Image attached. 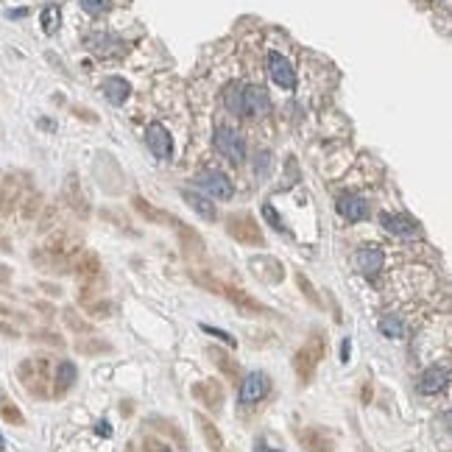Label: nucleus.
I'll list each match as a JSON object with an SVG mask.
<instances>
[{"label": "nucleus", "mask_w": 452, "mask_h": 452, "mask_svg": "<svg viewBox=\"0 0 452 452\" xmlns=\"http://www.w3.org/2000/svg\"><path fill=\"white\" fill-rule=\"evenodd\" d=\"M321 358H324V338H321V335H313V338L296 352V358H293V369H296V374H299L302 383H307V380L316 374Z\"/></svg>", "instance_id": "nucleus-1"}, {"label": "nucleus", "mask_w": 452, "mask_h": 452, "mask_svg": "<svg viewBox=\"0 0 452 452\" xmlns=\"http://www.w3.org/2000/svg\"><path fill=\"white\" fill-rule=\"evenodd\" d=\"M271 394V377L265 372H248L240 383V405H257Z\"/></svg>", "instance_id": "nucleus-2"}, {"label": "nucleus", "mask_w": 452, "mask_h": 452, "mask_svg": "<svg viewBox=\"0 0 452 452\" xmlns=\"http://www.w3.org/2000/svg\"><path fill=\"white\" fill-rule=\"evenodd\" d=\"M216 148L234 165H240L246 160V140L232 126H218L216 129Z\"/></svg>", "instance_id": "nucleus-3"}, {"label": "nucleus", "mask_w": 452, "mask_h": 452, "mask_svg": "<svg viewBox=\"0 0 452 452\" xmlns=\"http://www.w3.org/2000/svg\"><path fill=\"white\" fill-rule=\"evenodd\" d=\"M447 386H450V366H444V363L425 369L422 377H419V391L425 397H436V394L447 391Z\"/></svg>", "instance_id": "nucleus-4"}, {"label": "nucleus", "mask_w": 452, "mask_h": 452, "mask_svg": "<svg viewBox=\"0 0 452 452\" xmlns=\"http://www.w3.org/2000/svg\"><path fill=\"white\" fill-rule=\"evenodd\" d=\"M196 185H199L207 196H216V199H221V202H229L232 193H234L232 182L226 179L221 171H204V174L196 179Z\"/></svg>", "instance_id": "nucleus-5"}, {"label": "nucleus", "mask_w": 452, "mask_h": 452, "mask_svg": "<svg viewBox=\"0 0 452 452\" xmlns=\"http://www.w3.org/2000/svg\"><path fill=\"white\" fill-rule=\"evenodd\" d=\"M268 73H271V78H274L276 87H282V90H293V87H296L293 64H290L285 56L271 53V56H268Z\"/></svg>", "instance_id": "nucleus-6"}, {"label": "nucleus", "mask_w": 452, "mask_h": 452, "mask_svg": "<svg viewBox=\"0 0 452 452\" xmlns=\"http://www.w3.org/2000/svg\"><path fill=\"white\" fill-rule=\"evenodd\" d=\"M271 109V101H268V92L262 87H243V118H257V115H265Z\"/></svg>", "instance_id": "nucleus-7"}, {"label": "nucleus", "mask_w": 452, "mask_h": 452, "mask_svg": "<svg viewBox=\"0 0 452 452\" xmlns=\"http://www.w3.org/2000/svg\"><path fill=\"white\" fill-rule=\"evenodd\" d=\"M146 143H148L151 154H154V157H160V160H168V157L174 154L171 134H168V129H165L162 123H151V126H148V132H146Z\"/></svg>", "instance_id": "nucleus-8"}, {"label": "nucleus", "mask_w": 452, "mask_h": 452, "mask_svg": "<svg viewBox=\"0 0 452 452\" xmlns=\"http://www.w3.org/2000/svg\"><path fill=\"white\" fill-rule=\"evenodd\" d=\"M380 226L388 232V234H394V237H416L419 234V226L414 224L408 216H400V213H386V216H380Z\"/></svg>", "instance_id": "nucleus-9"}, {"label": "nucleus", "mask_w": 452, "mask_h": 452, "mask_svg": "<svg viewBox=\"0 0 452 452\" xmlns=\"http://www.w3.org/2000/svg\"><path fill=\"white\" fill-rule=\"evenodd\" d=\"M338 213H341L346 221H360V218H366V216H369V202H366L363 196H352V193H346V196H341V199H338Z\"/></svg>", "instance_id": "nucleus-10"}, {"label": "nucleus", "mask_w": 452, "mask_h": 452, "mask_svg": "<svg viewBox=\"0 0 452 452\" xmlns=\"http://www.w3.org/2000/svg\"><path fill=\"white\" fill-rule=\"evenodd\" d=\"M299 439H302V447L310 452H332V447H335L332 436L321 428H307V430H302Z\"/></svg>", "instance_id": "nucleus-11"}, {"label": "nucleus", "mask_w": 452, "mask_h": 452, "mask_svg": "<svg viewBox=\"0 0 452 452\" xmlns=\"http://www.w3.org/2000/svg\"><path fill=\"white\" fill-rule=\"evenodd\" d=\"M383 262H386V257H383L380 248H360V251L355 254V265H358L360 274H366V276H377V274L383 271Z\"/></svg>", "instance_id": "nucleus-12"}, {"label": "nucleus", "mask_w": 452, "mask_h": 452, "mask_svg": "<svg viewBox=\"0 0 452 452\" xmlns=\"http://www.w3.org/2000/svg\"><path fill=\"white\" fill-rule=\"evenodd\" d=\"M193 394H196V400H202V402H204L207 408H213V411H218L221 402H224V388H221V383H216V380L199 383V386L193 388Z\"/></svg>", "instance_id": "nucleus-13"}, {"label": "nucleus", "mask_w": 452, "mask_h": 452, "mask_svg": "<svg viewBox=\"0 0 452 452\" xmlns=\"http://www.w3.org/2000/svg\"><path fill=\"white\" fill-rule=\"evenodd\" d=\"M185 196V202H188V207H193V213H199L204 221H216V204L207 199V196H202V193H190V190H185L182 193Z\"/></svg>", "instance_id": "nucleus-14"}, {"label": "nucleus", "mask_w": 452, "mask_h": 452, "mask_svg": "<svg viewBox=\"0 0 452 452\" xmlns=\"http://www.w3.org/2000/svg\"><path fill=\"white\" fill-rule=\"evenodd\" d=\"M380 332H383L386 338H394V341H402V338L408 335V327H405V321H402L400 316H394V313H388V316H383V318H380Z\"/></svg>", "instance_id": "nucleus-15"}, {"label": "nucleus", "mask_w": 452, "mask_h": 452, "mask_svg": "<svg viewBox=\"0 0 452 452\" xmlns=\"http://www.w3.org/2000/svg\"><path fill=\"white\" fill-rule=\"evenodd\" d=\"M76 383V366L70 360H62L59 369H56V377H53V386H56V394H64L70 391Z\"/></svg>", "instance_id": "nucleus-16"}, {"label": "nucleus", "mask_w": 452, "mask_h": 452, "mask_svg": "<svg viewBox=\"0 0 452 452\" xmlns=\"http://www.w3.org/2000/svg\"><path fill=\"white\" fill-rule=\"evenodd\" d=\"M104 95H106L115 106H120V104L126 101V95H129V84H126L123 78H106V81H104Z\"/></svg>", "instance_id": "nucleus-17"}, {"label": "nucleus", "mask_w": 452, "mask_h": 452, "mask_svg": "<svg viewBox=\"0 0 452 452\" xmlns=\"http://www.w3.org/2000/svg\"><path fill=\"white\" fill-rule=\"evenodd\" d=\"M199 428H202V433H204V439H207V444H210V450L221 452L224 447V439H221V433H218V428L207 419V416H199Z\"/></svg>", "instance_id": "nucleus-18"}, {"label": "nucleus", "mask_w": 452, "mask_h": 452, "mask_svg": "<svg viewBox=\"0 0 452 452\" xmlns=\"http://www.w3.org/2000/svg\"><path fill=\"white\" fill-rule=\"evenodd\" d=\"M224 104L232 115L243 118V87H229L224 95Z\"/></svg>", "instance_id": "nucleus-19"}, {"label": "nucleus", "mask_w": 452, "mask_h": 452, "mask_svg": "<svg viewBox=\"0 0 452 452\" xmlns=\"http://www.w3.org/2000/svg\"><path fill=\"white\" fill-rule=\"evenodd\" d=\"M42 28H45L48 34H53V31L59 28V8H56V6H48V8L42 11Z\"/></svg>", "instance_id": "nucleus-20"}, {"label": "nucleus", "mask_w": 452, "mask_h": 452, "mask_svg": "<svg viewBox=\"0 0 452 452\" xmlns=\"http://www.w3.org/2000/svg\"><path fill=\"white\" fill-rule=\"evenodd\" d=\"M0 411H3V416H6L11 425H22V414H20V411H17V408H14V405H11L6 397L0 400Z\"/></svg>", "instance_id": "nucleus-21"}, {"label": "nucleus", "mask_w": 452, "mask_h": 452, "mask_svg": "<svg viewBox=\"0 0 452 452\" xmlns=\"http://www.w3.org/2000/svg\"><path fill=\"white\" fill-rule=\"evenodd\" d=\"M81 8L87 14H104L109 8V0H81Z\"/></svg>", "instance_id": "nucleus-22"}, {"label": "nucleus", "mask_w": 452, "mask_h": 452, "mask_svg": "<svg viewBox=\"0 0 452 452\" xmlns=\"http://www.w3.org/2000/svg\"><path fill=\"white\" fill-rule=\"evenodd\" d=\"M143 452H174V450H171L165 442H160V439H146Z\"/></svg>", "instance_id": "nucleus-23"}, {"label": "nucleus", "mask_w": 452, "mask_h": 452, "mask_svg": "<svg viewBox=\"0 0 452 452\" xmlns=\"http://www.w3.org/2000/svg\"><path fill=\"white\" fill-rule=\"evenodd\" d=\"M204 332H210V335H216V338H221L224 344H229V346H234V338H229V335H226L224 330H216V327H207V324H204Z\"/></svg>", "instance_id": "nucleus-24"}, {"label": "nucleus", "mask_w": 452, "mask_h": 452, "mask_svg": "<svg viewBox=\"0 0 452 452\" xmlns=\"http://www.w3.org/2000/svg\"><path fill=\"white\" fill-rule=\"evenodd\" d=\"M98 433H101V436H112V428H109L106 422H101V425H98Z\"/></svg>", "instance_id": "nucleus-25"}, {"label": "nucleus", "mask_w": 452, "mask_h": 452, "mask_svg": "<svg viewBox=\"0 0 452 452\" xmlns=\"http://www.w3.org/2000/svg\"><path fill=\"white\" fill-rule=\"evenodd\" d=\"M346 355H349V341H344V346H341V360H346Z\"/></svg>", "instance_id": "nucleus-26"}, {"label": "nucleus", "mask_w": 452, "mask_h": 452, "mask_svg": "<svg viewBox=\"0 0 452 452\" xmlns=\"http://www.w3.org/2000/svg\"><path fill=\"white\" fill-rule=\"evenodd\" d=\"M0 450H6V442H3V433H0Z\"/></svg>", "instance_id": "nucleus-27"}]
</instances>
